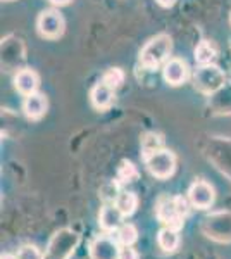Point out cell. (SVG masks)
Masks as SVG:
<instances>
[{"label":"cell","instance_id":"obj_5","mask_svg":"<svg viewBox=\"0 0 231 259\" xmlns=\"http://www.w3.org/2000/svg\"><path fill=\"white\" fill-rule=\"evenodd\" d=\"M162 76L167 85L179 87L188 80L190 69H188V64L183 59H179V57H171V59L162 66Z\"/></svg>","mask_w":231,"mask_h":259},{"label":"cell","instance_id":"obj_2","mask_svg":"<svg viewBox=\"0 0 231 259\" xmlns=\"http://www.w3.org/2000/svg\"><path fill=\"white\" fill-rule=\"evenodd\" d=\"M226 83V74L219 66L204 64L193 73V87L204 95H212Z\"/></svg>","mask_w":231,"mask_h":259},{"label":"cell","instance_id":"obj_1","mask_svg":"<svg viewBox=\"0 0 231 259\" xmlns=\"http://www.w3.org/2000/svg\"><path fill=\"white\" fill-rule=\"evenodd\" d=\"M171 50H173V40L169 35L161 33V35L154 36L145 44V47L140 52V64L145 69H157L166 64L171 59Z\"/></svg>","mask_w":231,"mask_h":259},{"label":"cell","instance_id":"obj_4","mask_svg":"<svg viewBox=\"0 0 231 259\" xmlns=\"http://www.w3.org/2000/svg\"><path fill=\"white\" fill-rule=\"evenodd\" d=\"M145 162H147V169L150 171V175L161 180L169 178L171 175L174 173V168H176L174 154L166 149H161V150H157V152L147 156Z\"/></svg>","mask_w":231,"mask_h":259},{"label":"cell","instance_id":"obj_22","mask_svg":"<svg viewBox=\"0 0 231 259\" xmlns=\"http://www.w3.org/2000/svg\"><path fill=\"white\" fill-rule=\"evenodd\" d=\"M49 2H52L54 6H59V7H62V6H68V4L71 2V0H49Z\"/></svg>","mask_w":231,"mask_h":259},{"label":"cell","instance_id":"obj_18","mask_svg":"<svg viewBox=\"0 0 231 259\" xmlns=\"http://www.w3.org/2000/svg\"><path fill=\"white\" fill-rule=\"evenodd\" d=\"M18 259H43V254L35 245H24L18 252Z\"/></svg>","mask_w":231,"mask_h":259},{"label":"cell","instance_id":"obj_19","mask_svg":"<svg viewBox=\"0 0 231 259\" xmlns=\"http://www.w3.org/2000/svg\"><path fill=\"white\" fill-rule=\"evenodd\" d=\"M136 175L138 173H136L135 166H133L131 162H124L119 169V178L123 180V182H133V180L136 178Z\"/></svg>","mask_w":231,"mask_h":259},{"label":"cell","instance_id":"obj_11","mask_svg":"<svg viewBox=\"0 0 231 259\" xmlns=\"http://www.w3.org/2000/svg\"><path fill=\"white\" fill-rule=\"evenodd\" d=\"M123 212L114 206H107L104 207L102 212H100V225H102L104 230H116L123 221Z\"/></svg>","mask_w":231,"mask_h":259},{"label":"cell","instance_id":"obj_7","mask_svg":"<svg viewBox=\"0 0 231 259\" xmlns=\"http://www.w3.org/2000/svg\"><path fill=\"white\" fill-rule=\"evenodd\" d=\"M119 247L109 237H99L90 245L91 259H119Z\"/></svg>","mask_w":231,"mask_h":259},{"label":"cell","instance_id":"obj_13","mask_svg":"<svg viewBox=\"0 0 231 259\" xmlns=\"http://www.w3.org/2000/svg\"><path fill=\"white\" fill-rule=\"evenodd\" d=\"M136 204H138V199L133 192H121L116 197V207L123 212L124 216L133 214L136 209Z\"/></svg>","mask_w":231,"mask_h":259},{"label":"cell","instance_id":"obj_14","mask_svg":"<svg viewBox=\"0 0 231 259\" xmlns=\"http://www.w3.org/2000/svg\"><path fill=\"white\" fill-rule=\"evenodd\" d=\"M157 242H159V245L164 249V250H167V252H171V250H174L176 247H178V244H179V235H178V232H176L174 228H162L161 232H159V235H157Z\"/></svg>","mask_w":231,"mask_h":259},{"label":"cell","instance_id":"obj_17","mask_svg":"<svg viewBox=\"0 0 231 259\" xmlns=\"http://www.w3.org/2000/svg\"><path fill=\"white\" fill-rule=\"evenodd\" d=\"M162 149V140L161 137L154 135V133H150V135H147L144 139V150H145V157L150 156V154L157 152V150Z\"/></svg>","mask_w":231,"mask_h":259},{"label":"cell","instance_id":"obj_16","mask_svg":"<svg viewBox=\"0 0 231 259\" xmlns=\"http://www.w3.org/2000/svg\"><path fill=\"white\" fill-rule=\"evenodd\" d=\"M117 235H119V240L123 242L124 245H131V244H135L138 232L133 225H123V227L119 228V232H117Z\"/></svg>","mask_w":231,"mask_h":259},{"label":"cell","instance_id":"obj_10","mask_svg":"<svg viewBox=\"0 0 231 259\" xmlns=\"http://www.w3.org/2000/svg\"><path fill=\"white\" fill-rule=\"evenodd\" d=\"M114 89H111L109 85H106L104 81L97 83V85L91 89L90 92V100H91V106L99 111L109 109L114 102Z\"/></svg>","mask_w":231,"mask_h":259},{"label":"cell","instance_id":"obj_23","mask_svg":"<svg viewBox=\"0 0 231 259\" xmlns=\"http://www.w3.org/2000/svg\"><path fill=\"white\" fill-rule=\"evenodd\" d=\"M2 259H18V257H16V256H11V254H4Z\"/></svg>","mask_w":231,"mask_h":259},{"label":"cell","instance_id":"obj_9","mask_svg":"<svg viewBox=\"0 0 231 259\" xmlns=\"http://www.w3.org/2000/svg\"><path fill=\"white\" fill-rule=\"evenodd\" d=\"M47 97L40 92H35L31 95H26L23 102V111L29 119H40L47 112Z\"/></svg>","mask_w":231,"mask_h":259},{"label":"cell","instance_id":"obj_15","mask_svg":"<svg viewBox=\"0 0 231 259\" xmlns=\"http://www.w3.org/2000/svg\"><path fill=\"white\" fill-rule=\"evenodd\" d=\"M102 81L106 83V85L111 87V89L117 90L121 87V83L124 81V73L119 68H112L102 76Z\"/></svg>","mask_w":231,"mask_h":259},{"label":"cell","instance_id":"obj_21","mask_svg":"<svg viewBox=\"0 0 231 259\" xmlns=\"http://www.w3.org/2000/svg\"><path fill=\"white\" fill-rule=\"evenodd\" d=\"M174 2H176V0H157V4H159V6H162V7H173Z\"/></svg>","mask_w":231,"mask_h":259},{"label":"cell","instance_id":"obj_3","mask_svg":"<svg viewBox=\"0 0 231 259\" xmlns=\"http://www.w3.org/2000/svg\"><path fill=\"white\" fill-rule=\"evenodd\" d=\"M66 28V21L62 18V14L56 9H47L41 11L38 19H36V30L43 38L56 40L59 36H62Z\"/></svg>","mask_w":231,"mask_h":259},{"label":"cell","instance_id":"obj_6","mask_svg":"<svg viewBox=\"0 0 231 259\" xmlns=\"http://www.w3.org/2000/svg\"><path fill=\"white\" fill-rule=\"evenodd\" d=\"M188 197H190V202L195 207H199V209H207L214 202V189L207 182L200 180V182H195L190 187Z\"/></svg>","mask_w":231,"mask_h":259},{"label":"cell","instance_id":"obj_20","mask_svg":"<svg viewBox=\"0 0 231 259\" xmlns=\"http://www.w3.org/2000/svg\"><path fill=\"white\" fill-rule=\"evenodd\" d=\"M119 259H138V254L135 252V249H131L129 245H124L119 250Z\"/></svg>","mask_w":231,"mask_h":259},{"label":"cell","instance_id":"obj_8","mask_svg":"<svg viewBox=\"0 0 231 259\" xmlns=\"http://www.w3.org/2000/svg\"><path fill=\"white\" fill-rule=\"evenodd\" d=\"M38 85H40V78L33 69L24 68V69H19L18 73H16L14 87L21 95H24V97H26V95L35 94V92L38 90Z\"/></svg>","mask_w":231,"mask_h":259},{"label":"cell","instance_id":"obj_12","mask_svg":"<svg viewBox=\"0 0 231 259\" xmlns=\"http://www.w3.org/2000/svg\"><path fill=\"white\" fill-rule=\"evenodd\" d=\"M216 56H217V50L216 47L211 44V41H200L199 45H197V49H195V59L197 62H199L200 66H204V64H212L214 59H216Z\"/></svg>","mask_w":231,"mask_h":259}]
</instances>
